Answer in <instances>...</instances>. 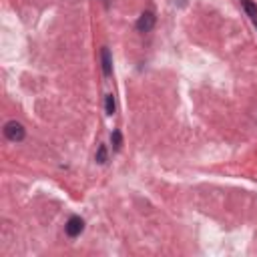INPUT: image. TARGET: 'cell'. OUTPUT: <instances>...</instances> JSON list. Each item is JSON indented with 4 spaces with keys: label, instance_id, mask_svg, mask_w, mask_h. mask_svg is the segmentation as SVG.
<instances>
[{
    "label": "cell",
    "instance_id": "6da1fadb",
    "mask_svg": "<svg viewBox=\"0 0 257 257\" xmlns=\"http://www.w3.org/2000/svg\"><path fill=\"white\" fill-rule=\"evenodd\" d=\"M4 135H6L8 141H12V143H20V141L24 139L26 131H24V127H22L20 123H16V121H8V123L4 125Z\"/></svg>",
    "mask_w": 257,
    "mask_h": 257
},
{
    "label": "cell",
    "instance_id": "7a4b0ae2",
    "mask_svg": "<svg viewBox=\"0 0 257 257\" xmlns=\"http://www.w3.org/2000/svg\"><path fill=\"white\" fill-rule=\"evenodd\" d=\"M83 229H85V221L81 217L75 215V217H71L67 221V235L69 237H79L83 233Z\"/></svg>",
    "mask_w": 257,
    "mask_h": 257
},
{
    "label": "cell",
    "instance_id": "3957f363",
    "mask_svg": "<svg viewBox=\"0 0 257 257\" xmlns=\"http://www.w3.org/2000/svg\"><path fill=\"white\" fill-rule=\"evenodd\" d=\"M153 26H155V14H153L151 10L143 12V14L139 16V20H137V30H139V32H151Z\"/></svg>",
    "mask_w": 257,
    "mask_h": 257
},
{
    "label": "cell",
    "instance_id": "277c9868",
    "mask_svg": "<svg viewBox=\"0 0 257 257\" xmlns=\"http://www.w3.org/2000/svg\"><path fill=\"white\" fill-rule=\"evenodd\" d=\"M101 58H103V73H105V77H109V75L113 73V60H111L109 48H103V50H101Z\"/></svg>",
    "mask_w": 257,
    "mask_h": 257
},
{
    "label": "cell",
    "instance_id": "5b68a950",
    "mask_svg": "<svg viewBox=\"0 0 257 257\" xmlns=\"http://www.w3.org/2000/svg\"><path fill=\"white\" fill-rule=\"evenodd\" d=\"M105 109H107V115H113V113H115V99H113V94H107Z\"/></svg>",
    "mask_w": 257,
    "mask_h": 257
},
{
    "label": "cell",
    "instance_id": "8992f818",
    "mask_svg": "<svg viewBox=\"0 0 257 257\" xmlns=\"http://www.w3.org/2000/svg\"><path fill=\"white\" fill-rule=\"evenodd\" d=\"M105 161H107V147L101 145V147H99V153H96V163H105Z\"/></svg>",
    "mask_w": 257,
    "mask_h": 257
},
{
    "label": "cell",
    "instance_id": "52a82bcc",
    "mask_svg": "<svg viewBox=\"0 0 257 257\" xmlns=\"http://www.w3.org/2000/svg\"><path fill=\"white\" fill-rule=\"evenodd\" d=\"M111 141H113V147L119 151V149H121V133H119V131H113V135H111Z\"/></svg>",
    "mask_w": 257,
    "mask_h": 257
}]
</instances>
